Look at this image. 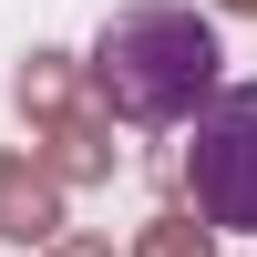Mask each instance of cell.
Returning <instances> with one entry per match:
<instances>
[{"instance_id": "cell-4", "label": "cell", "mask_w": 257, "mask_h": 257, "mask_svg": "<svg viewBox=\"0 0 257 257\" xmlns=\"http://www.w3.org/2000/svg\"><path fill=\"white\" fill-rule=\"evenodd\" d=\"M0 237L11 247H52L62 237V185L31 155H0Z\"/></svg>"}, {"instance_id": "cell-1", "label": "cell", "mask_w": 257, "mask_h": 257, "mask_svg": "<svg viewBox=\"0 0 257 257\" xmlns=\"http://www.w3.org/2000/svg\"><path fill=\"white\" fill-rule=\"evenodd\" d=\"M216 72H226L216 21L185 11V0H123L93 31V52H82V82H93L103 123H144V134L196 123L216 103Z\"/></svg>"}, {"instance_id": "cell-3", "label": "cell", "mask_w": 257, "mask_h": 257, "mask_svg": "<svg viewBox=\"0 0 257 257\" xmlns=\"http://www.w3.org/2000/svg\"><path fill=\"white\" fill-rule=\"evenodd\" d=\"M11 93H21V113L41 123V155L31 165L52 185H103V175H113V123L82 103V62L72 52H31Z\"/></svg>"}, {"instance_id": "cell-2", "label": "cell", "mask_w": 257, "mask_h": 257, "mask_svg": "<svg viewBox=\"0 0 257 257\" xmlns=\"http://www.w3.org/2000/svg\"><path fill=\"white\" fill-rule=\"evenodd\" d=\"M185 196L206 237H257V82H216L185 144Z\"/></svg>"}, {"instance_id": "cell-5", "label": "cell", "mask_w": 257, "mask_h": 257, "mask_svg": "<svg viewBox=\"0 0 257 257\" xmlns=\"http://www.w3.org/2000/svg\"><path fill=\"white\" fill-rule=\"evenodd\" d=\"M134 257H216V237H206V226L185 216V206H165V216L134 237Z\"/></svg>"}, {"instance_id": "cell-6", "label": "cell", "mask_w": 257, "mask_h": 257, "mask_svg": "<svg viewBox=\"0 0 257 257\" xmlns=\"http://www.w3.org/2000/svg\"><path fill=\"white\" fill-rule=\"evenodd\" d=\"M41 257H113V247H103V237H52Z\"/></svg>"}, {"instance_id": "cell-7", "label": "cell", "mask_w": 257, "mask_h": 257, "mask_svg": "<svg viewBox=\"0 0 257 257\" xmlns=\"http://www.w3.org/2000/svg\"><path fill=\"white\" fill-rule=\"evenodd\" d=\"M216 11H237V21H257V0H216Z\"/></svg>"}]
</instances>
